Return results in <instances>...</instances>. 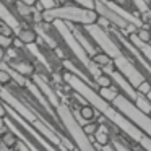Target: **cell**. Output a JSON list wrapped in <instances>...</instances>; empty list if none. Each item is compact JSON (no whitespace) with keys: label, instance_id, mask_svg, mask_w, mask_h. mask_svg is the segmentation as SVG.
Returning <instances> with one entry per match:
<instances>
[{"label":"cell","instance_id":"obj_1","mask_svg":"<svg viewBox=\"0 0 151 151\" xmlns=\"http://www.w3.org/2000/svg\"><path fill=\"white\" fill-rule=\"evenodd\" d=\"M62 76H63L62 80L67 83V86H68L70 89H73L75 93L81 94L89 104L94 106V109L99 114H102L111 124H114L122 133H125L130 140H133L135 143H138L145 151H151V138L148 137L141 128H138L127 115L122 114L114 104H111V102H107L106 99H102L101 96H99L98 89H94V86L88 85L86 81H83L81 78H78L76 75H73V73H70V72H63Z\"/></svg>","mask_w":151,"mask_h":151},{"label":"cell","instance_id":"obj_2","mask_svg":"<svg viewBox=\"0 0 151 151\" xmlns=\"http://www.w3.org/2000/svg\"><path fill=\"white\" fill-rule=\"evenodd\" d=\"M83 29L88 33V36L94 41V44L102 52H106L111 57L112 62H114V67L135 88H138V85H141L146 80V75L140 70V67L135 63V60L125 52V49L120 46V42L115 39V36L107 28L94 23V24H86V26H83Z\"/></svg>","mask_w":151,"mask_h":151},{"label":"cell","instance_id":"obj_3","mask_svg":"<svg viewBox=\"0 0 151 151\" xmlns=\"http://www.w3.org/2000/svg\"><path fill=\"white\" fill-rule=\"evenodd\" d=\"M54 31L57 33L60 42L63 44V47L67 49V52H72L73 57L76 59V62L93 76V80H96L98 76L102 75V70L93 62V59L88 55L83 46L80 44V41L76 39V36L73 34V29L70 24H67V21H54Z\"/></svg>","mask_w":151,"mask_h":151},{"label":"cell","instance_id":"obj_4","mask_svg":"<svg viewBox=\"0 0 151 151\" xmlns=\"http://www.w3.org/2000/svg\"><path fill=\"white\" fill-rule=\"evenodd\" d=\"M42 21L46 23H54V21H67V23H76L86 26V24H94L99 21V15L93 8H86L76 4H68V5H60L55 8L41 12Z\"/></svg>","mask_w":151,"mask_h":151},{"label":"cell","instance_id":"obj_5","mask_svg":"<svg viewBox=\"0 0 151 151\" xmlns=\"http://www.w3.org/2000/svg\"><path fill=\"white\" fill-rule=\"evenodd\" d=\"M57 117H59L62 127L67 130V133L70 135L73 141H75V146L78 148L80 151H98L93 145L91 138L85 133L83 127L80 125V122L76 120L75 112L70 109V106L67 102H60L59 106L55 107Z\"/></svg>","mask_w":151,"mask_h":151},{"label":"cell","instance_id":"obj_6","mask_svg":"<svg viewBox=\"0 0 151 151\" xmlns=\"http://www.w3.org/2000/svg\"><path fill=\"white\" fill-rule=\"evenodd\" d=\"M112 104H114L124 115H127V117L130 119L138 128H141V130L151 138V117L148 114H145V112H141L140 109L135 106L133 101H130L127 96H124L120 93V94L114 99Z\"/></svg>","mask_w":151,"mask_h":151},{"label":"cell","instance_id":"obj_7","mask_svg":"<svg viewBox=\"0 0 151 151\" xmlns=\"http://www.w3.org/2000/svg\"><path fill=\"white\" fill-rule=\"evenodd\" d=\"M31 80H33V81L36 83L37 86H39V89L42 91V94L47 98V101L50 102V106H52L54 109H55L57 106L60 104V102H62V101H60V98H59V94H57V91H54L52 86H50L49 83L46 81V80H44L42 75H39V73H34V75L31 76Z\"/></svg>","mask_w":151,"mask_h":151},{"label":"cell","instance_id":"obj_8","mask_svg":"<svg viewBox=\"0 0 151 151\" xmlns=\"http://www.w3.org/2000/svg\"><path fill=\"white\" fill-rule=\"evenodd\" d=\"M72 29H73V34L76 36V39L80 41V44H81L83 49H85L86 52H88V55H89V57H94L96 54H98L99 50H101V49H99V47L94 44V41H93L91 37L88 36V33H86V31L83 29V28L72 26Z\"/></svg>","mask_w":151,"mask_h":151},{"label":"cell","instance_id":"obj_9","mask_svg":"<svg viewBox=\"0 0 151 151\" xmlns=\"http://www.w3.org/2000/svg\"><path fill=\"white\" fill-rule=\"evenodd\" d=\"M62 67L65 68V72H70V73H73V75H76L78 78H81L83 81H86L88 85H91V86H96V83H94V80H93V76L89 75L88 72H83L81 68H80V63H75V62H72L70 59H63L62 60Z\"/></svg>","mask_w":151,"mask_h":151},{"label":"cell","instance_id":"obj_10","mask_svg":"<svg viewBox=\"0 0 151 151\" xmlns=\"http://www.w3.org/2000/svg\"><path fill=\"white\" fill-rule=\"evenodd\" d=\"M0 21H4V23L8 24V26H12L15 29V33H18V31L21 29L20 20H18V18L15 17L13 12L4 4V0H0Z\"/></svg>","mask_w":151,"mask_h":151},{"label":"cell","instance_id":"obj_11","mask_svg":"<svg viewBox=\"0 0 151 151\" xmlns=\"http://www.w3.org/2000/svg\"><path fill=\"white\" fill-rule=\"evenodd\" d=\"M17 39L20 41L21 44H24V46H33V44L37 42L39 34H37V31L33 29V28H21L17 33Z\"/></svg>","mask_w":151,"mask_h":151},{"label":"cell","instance_id":"obj_12","mask_svg":"<svg viewBox=\"0 0 151 151\" xmlns=\"http://www.w3.org/2000/svg\"><path fill=\"white\" fill-rule=\"evenodd\" d=\"M96 114H98V111L94 109V106H91L88 102V104H85V106H81V107H80L78 115L75 114V117H76V120L80 122V125L83 127L86 122H93V120H94Z\"/></svg>","mask_w":151,"mask_h":151},{"label":"cell","instance_id":"obj_13","mask_svg":"<svg viewBox=\"0 0 151 151\" xmlns=\"http://www.w3.org/2000/svg\"><path fill=\"white\" fill-rule=\"evenodd\" d=\"M8 65H10L15 72H18L20 75H23V76H28V78L36 73V72H34V65H31L29 62H24V60H20V59L12 60Z\"/></svg>","mask_w":151,"mask_h":151},{"label":"cell","instance_id":"obj_14","mask_svg":"<svg viewBox=\"0 0 151 151\" xmlns=\"http://www.w3.org/2000/svg\"><path fill=\"white\" fill-rule=\"evenodd\" d=\"M0 143H2V146L8 148V150H13V148L18 146V143H20V138H18V135L15 133L13 130H5L2 132V135H0Z\"/></svg>","mask_w":151,"mask_h":151},{"label":"cell","instance_id":"obj_15","mask_svg":"<svg viewBox=\"0 0 151 151\" xmlns=\"http://www.w3.org/2000/svg\"><path fill=\"white\" fill-rule=\"evenodd\" d=\"M127 37H128V41H130V42L133 44V46L137 47V49L140 50V52L143 54V55L151 62V44H145V42H141V41L138 39L137 34H128Z\"/></svg>","mask_w":151,"mask_h":151},{"label":"cell","instance_id":"obj_16","mask_svg":"<svg viewBox=\"0 0 151 151\" xmlns=\"http://www.w3.org/2000/svg\"><path fill=\"white\" fill-rule=\"evenodd\" d=\"M94 141L99 146H106V145L111 143V133H109L107 127L106 125H99L98 132L94 133Z\"/></svg>","mask_w":151,"mask_h":151},{"label":"cell","instance_id":"obj_17","mask_svg":"<svg viewBox=\"0 0 151 151\" xmlns=\"http://www.w3.org/2000/svg\"><path fill=\"white\" fill-rule=\"evenodd\" d=\"M98 93H99V96H101L102 99H106L107 102H114V99L120 94V91H119V88L115 85L107 86V88H99Z\"/></svg>","mask_w":151,"mask_h":151},{"label":"cell","instance_id":"obj_18","mask_svg":"<svg viewBox=\"0 0 151 151\" xmlns=\"http://www.w3.org/2000/svg\"><path fill=\"white\" fill-rule=\"evenodd\" d=\"M91 59H93V62H94V63H96V65H98L101 70L104 68V67L112 65V63H114V62H112V59H111V57H109L106 52H102V50H99V52L96 54L94 57H91Z\"/></svg>","mask_w":151,"mask_h":151},{"label":"cell","instance_id":"obj_19","mask_svg":"<svg viewBox=\"0 0 151 151\" xmlns=\"http://www.w3.org/2000/svg\"><path fill=\"white\" fill-rule=\"evenodd\" d=\"M135 106H137L141 112H145V114H148V115L151 114V101L148 99V96H145V94L140 93L138 98H137V101H135Z\"/></svg>","mask_w":151,"mask_h":151},{"label":"cell","instance_id":"obj_20","mask_svg":"<svg viewBox=\"0 0 151 151\" xmlns=\"http://www.w3.org/2000/svg\"><path fill=\"white\" fill-rule=\"evenodd\" d=\"M138 39L145 44H151V28L150 24H145V26L138 28V33H137Z\"/></svg>","mask_w":151,"mask_h":151},{"label":"cell","instance_id":"obj_21","mask_svg":"<svg viewBox=\"0 0 151 151\" xmlns=\"http://www.w3.org/2000/svg\"><path fill=\"white\" fill-rule=\"evenodd\" d=\"M94 83H96V86H98V88H107V86L114 85L112 78L109 75H106V73H102L101 76H98V78L94 80Z\"/></svg>","mask_w":151,"mask_h":151},{"label":"cell","instance_id":"obj_22","mask_svg":"<svg viewBox=\"0 0 151 151\" xmlns=\"http://www.w3.org/2000/svg\"><path fill=\"white\" fill-rule=\"evenodd\" d=\"M111 145L115 148V151H133L124 140H122V138H112V140H111Z\"/></svg>","mask_w":151,"mask_h":151},{"label":"cell","instance_id":"obj_23","mask_svg":"<svg viewBox=\"0 0 151 151\" xmlns=\"http://www.w3.org/2000/svg\"><path fill=\"white\" fill-rule=\"evenodd\" d=\"M12 81H13V78H12L10 72H8L7 68H2V67H0V85H2V86H8Z\"/></svg>","mask_w":151,"mask_h":151},{"label":"cell","instance_id":"obj_24","mask_svg":"<svg viewBox=\"0 0 151 151\" xmlns=\"http://www.w3.org/2000/svg\"><path fill=\"white\" fill-rule=\"evenodd\" d=\"M98 128H99V124L96 120H93V122H86L85 125H83V130H85V133L88 135V137H93V135L98 132Z\"/></svg>","mask_w":151,"mask_h":151},{"label":"cell","instance_id":"obj_25","mask_svg":"<svg viewBox=\"0 0 151 151\" xmlns=\"http://www.w3.org/2000/svg\"><path fill=\"white\" fill-rule=\"evenodd\" d=\"M0 34H2V36H7V37H13L15 36V29L12 26H8L7 23L0 21Z\"/></svg>","mask_w":151,"mask_h":151},{"label":"cell","instance_id":"obj_26","mask_svg":"<svg viewBox=\"0 0 151 151\" xmlns=\"http://www.w3.org/2000/svg\"><path fill=\"white\" fill-rule=\"evenodd\" d=\"M15 36L13 37H7V36H2V34H0V46L4 47L5 50L7 49H12V47L15 46Z\"/></svg>","mask_w":151,"mask_h":151},{"label":"cell","instance_id":"obj_27","mask_svg":"<svg viewBox=\"0 0 151 151\" xmlns=\"http://www.w3.org/2000/svg\"><path fill=\"white\" fill-rule=\"evenodd\" d=\"M137 91H138V93H141V94H145V96H146L148 93L151 91V83L148 81V80H145V81L141 83V85H138Z\"/></svg>","mask_w":151,"mask_h":151},{"label":"cell","instance_id":"obj_28","mask_svg":"<svg viewBox=\"0 0 151 151\" xmlns=\"http://www.w3.org/2000/svg\"><path fill=\"white\" fill-rule=\"evenodd\" d=\"M72 4H76V5H81V7H86V8H93L94 10V2L96 0H70Z\"/></svg>","mask_w":151,"mask_h":151},{"label":"cell","instance_id":"obj_29","mask_svg":"<svg viewBox=\"0 0 151 151\" xmlns=\"http://www.w3.org/2000/svg\"><path fill=\"white\" fill-rule=\"evenodd\" d=\"M37 4L42 7V10H49V8H55L57 7L55 0H37Z\"/></svg>","mask_w":151,"mask_h":151},{"label":"cell","instance_id":"obj_30","mask_svg":"<svg viewBox=\"0 0 151 151\" xmlns=\"http://www.w3.org/2000/svg\"><path fill=\"white\" fill-rule=\"evenodd\" d=\"M7 115V107H5V102L0 99V117H5Z\"/></svg>","mask_w":151,"mask_h":151},{"label":"cell","instance_id":"obj_31","mask_svg":"<svg viewBox=\"0 0 151 151\" xmlns=\"http://www.w3.org/2000/svg\"><path fill=\"white\" fill-rule=\"evenodd\" d=\"M117 5H120V7H124V8H128V4H132L130 0H114Z\"/></svg>","mask_w":151,"mask_h":151},{"label":"cell","instance_id":"obj_32","mask_svg":"<svg viewBox=\"0 0 151 151\" xmlns=\"http://www.w3.org/2000/svg\"><path fill=\"white\" fill-rule=\"evenodd\" d=\"M5 128H7V125H5V117H0V133L5 132Z\"/></svg>","mask_w":151,"mask_h":151},{"label":"cell","instance_id":"obj_33","mask_svg":"<svg viewBox=\"0 0 151 151\" xmlns=\"http://www.w3.org/2000/svg\"><path fill=\"white\" fill-rule=\"evenodd\" d=\"M18 150H20V151H29V148H28L26 145H24L23 141L20 140V143H18Z\"/></svg>","mask_w":151,"mask_h":151},{"label":"cell","instance_id":"obj_34","mask_svg":"<svg viewBox=\"0 0 151 151\" xmlns=\"http://www.w3.org/2000/svg\"><path fill=\"white\" fill-rule=\"evenodd\" d=\"M102 151H115V148L109 143V145H106V146H102Z\"/></svg>","mask_w":151,"mask_h":151},{"label":"cell","instance_id":"obj_35","mask_svg":"<svg viewBox=\"0 0 151 151\" xmlns=\"http://www.w3.org/2000/svg\"><path fill=\"white\" fill-rule=\"evenodd\" d=\"M5 55H7V52H5V49L2 46H0V62H2V60L5 59Z\"/></svg>","mask_w":151,"mask_h":151},{"label":"cell","instance_id":"obj_36","mask_svg":"<svg viewBox=\"0 0 151 151\" xmlns=\"http://www.w3.org/2000/svg\"><path fill=\"white\" fill-rule=\"evenodd\" d=\"M0 151H10V150H8V148H5V146H2V148H0Z\"/></svg>","mask_w":151,"mask_h":151},{"label":"cell","instance_id":"obj_37","mask_svg":"<svg viewBox=\"0 0 151 151\" xmlns=\"http://www.w3.org/2000/svg\"><path fill=\"white\" fill-rule=\"evenodd\" d=\"M146 96H148V99H150V101H151V91H150V93H148V94H146Z\"/></svg>","mask_w":151,"mask_h":151},{"label":"cell","instance_id":"obj_38","mask_svg":"<svg viewBox=\"0 0 151 151\" xmlns=\"http://www.w3.org/2000/svg\"><path fill=\"white\" fill-rule=\"evenodd\" d=\"M68 151H80V150H78V148H75V150H68Z\"/></svg>","mask_w":151,"mask_h":151},{"label":"cell","instance_id":"obj_39","mask_svg":"<svg viewBox=\"0 0 151 151\" xmlns=\"http://www.w3.org/2000/svg\"><path fill=\"white\" fill-rule=\"evenodd\" d=\"M2 89H4V86H2V85H0V91H2Z\"/></svg>","mask_w":151,"mask_h":151},{"label":"cell","instance_id":"obj_40","mask_svg":"<svg viewBox=\"0 0 151 151\" xmlns=\"http://www.w3.org/2000/svg\"><path fill=\"white\" fill-rule=\"evenodd\" d=\"M148 24H151V18H150V23H148Z\"/></svg>","mask_w":151,"mask_h":151},{"label":"cell","instance_id":"obj_41","mask_svg":"<svg viewBox=\"0 0 151 151\" xmlns=\"http://www.w3.org/2000/svg\"><path fill=\"white\" fill-rule=\"evenodd\" d=\"M150 117H151V114H150Z\"/></svg>","mask_w":151,"mask_h":151}]
</instances>
